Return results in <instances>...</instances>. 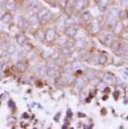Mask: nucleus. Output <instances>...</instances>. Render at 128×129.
Here are the masks:
<instances>
[{"instance_id": "1", "label": "nucleus", "mask_w": 128, "mask_h": 129, "mask_svg": "<svg viewBox=\"0 0 128 129\" xmlns=\"http://www.w3.org/2000/svg\"><path fill=\"white\" fill-rule=\"evenodd\" d=\"M36 14H37L40 23H44V24L48 23L52 18V13L47 7H40L38 9V11L36 12Z\"/></svg>"}, {"instance_id": "2", "label": "nucleus", "mask_w": 128, "mask_h": 129, "mask_svg": "<svg viewBox=\"0 0 128 129\" xmlns=\"http://www.w3.org/2000/svg\"><path fill=\"white\" fill-rule=\"evenodd\" d=\"M71 4L73 11L75 10L77 13H81L87 7V0H72Z\"/></svg>"}, {"instance_id": "3", "label": "nucleus", "mask_w": 128, "mask_h": 129, "mask_svg": "<svg viewBox=\"0 0 128 129\" xmlns=\"http://www.w3.org/2000/svg\"><path fill=\"white\" fill-rule=\"evenodd\" d=\"M14 23L17 25V27L21 30H28L30 27H29V22H28V19H25L23 15H17L14 19Z\"/></svg>"}, {"instance_id": "4", "label": "nucleus", "mask_w": 128, "mask_h": 129, "mask_svg": "<svg viewBox=\"0 0 128 129\" xmlns=\"http://www.w3.org/2000/svg\"><path fill=\"white\" fill-rule=\"evenodd\" d=\"M87 29H88L89 33H91V34H98V33H100V32H101V25H100L98 20L92 19L87 24Z\"/></svg>"}, {"instance_id": "5", "label": "nucleus", "mask_w": 128, "mask_h": 129, "mask_svg": "<svg viewBox=\"0 0 128 129\" xmlns=\"http://www.w3.org/2000/svg\"><path fill=\"white\" fill-rule=\"evenodd\" d=\"M57 32L55 28H49L45 32V41L47 43H52L55 41L56 37H57Z\"/></svg>"}, {"instance_id": "6", "label": "nucleus", "mask_w": 128, "mask_h": 129, "mask_svg": "<svg viewBox=\"0 0 128 129\" xmlns=\"http://www.w3.org/2000/svg\"><path fill=\"white\" fill-rule=\"evenodd\" d=\"M25 8L27 12H33L35 9L40 8V3L38 0H28L25 4Z\"/></svg>"}, {"instance_id": "7", "label": "nucleus", "mask_w": 128, "mask_h": 129, "mask_svg": "<svg viewBox=\"0 0 128 129\" xmlns=\"http://www.w3.org/2000/svg\"><path fill=\"white\" fill-rule=\"evenodd\" d=\"M46 75L49 78L57 77L59 74H58V68H57L56 64H54V63L48 64V67H46Z\"/></svg>"}, {"instance_id": "8", "label": "nucleus", "mask_w": 128, "mask_h": 129, "mask_svg": "<svg viewBox=\"0 0 128 129\" xmlns=\"http://www.w3.org/2000/svg\"><path fill=\"white\" fill-rule=\"evenodd\" d=\"M68 38H75L78 34V29L74 26V25H70V26H67L66 29H65V32H63Z\"/></svg>"}, {"instance_id": "9", "label": "nucleus", "mask_w": 128, "mask_h": 129, "mask_svg": "<svg viewBox=\"0 0 128 129\" xmlns=\"http://www.w3.org/2000/svg\"><path fill=\"white\" fill-rule=\"evenodd\" d=\"M60 80L62 81V83H65V84H71V83H74L75 78L72 75V73L62 72L60 74Z\"/></svg>"}, {"instance_id": "10", "label": "nucleus", "mask_w": 128, "mask_h": 129, "mask_svg": "<svg viewBox=\"0 0 128 129\" xmlns=\"http://www.w3.org/2000/svg\"><path fill=\"white\" fill-rule=\"evenodd\" d=\"M67 27V24H66V19H63V18H59L58 21L56 22V32L58 33V35L60 34H63V32H65V29Z\"/></svg>"}, {"instance_id": "11", "label": "nucleus", "mask_w": 128, "mask_h": 129, "mask_svg": "<svg viewBox=\"0 0 128 129\" xmlns=\"http://www.w3.org/2000/svg\"><path fill=\"white\" fill-rule=\"evenodd\" d=\"M92 19H93V18H92V14H91V12L88 11V10L82 11L81 13H80V15H79V20L81 21L82 23H85V24H88Z\"/></svg>"}, {"instance_id": "12", "label": "nucleus", "mask_w": 128, "mask_h": 129, "mask_svg": "<svg viewBox=\"0 0 128 129\" xmlns=\"http://www.w3.org/2000/svg\"><path fill=\"white\" fill-rule=\"evenodd\" d=\"M111 2H112V0H97V4H98L100 11H102V12L107 11Z\"/></svg>"}, {"instance_id": "13", "label": "nucleus", "mask_w": 128, "mask_h": 129, "mask_svg": "<svg viewBox=\"0 0 128 129\" xmlns=\"http://www.w3.org/2000/svg\"><path fill=\"white\" fill-rule=\"evenodd\" d=\"M86 83H87V79L82 76H79L74 80V85L78 89H82L86 85Z\"/></svg>"}, {"instance_id": "14", "label": "nucleus", "mask_w": 128, "mask_h": 129, "mask_svg": "<svg viewBox=\"0 0 128 129\" xmlns=\"http://www.w3.org/2000/svg\"><path fill=\"white\" fill-rule=\"evenodd\" d=\"M4 8L8 12H13L17 10V2L15 0H6L4 2Z\"/></svg>"}, {"instance_id": "15", "label": "nucleus", "mask_w": 128, "mask_h": 129, "mask_svg": "<svg viewBox=\"0 0 128 129\" xmlns=\"http://www.w3.org/2000/svg\"><path fill=\"white\" fill-rule=\"evenodd\" d=\"M28 22H29V27L30 28H36L40 25V21L37 17V14H32L31 17L28 19Z\"/></svg>"}, {"instance_id": "16", "label": "nucleus", "mask_w": 128, "mask_h": 129, "mask_svg": "<svg viewBox=\"0 0 128 129\" xmlns=\"http://www.w3.org/2000/svg\"><path fill=\"white\" fill-rule=\"evenodd\" d=\"M112 28H113V33H114L115 35H120V34L122 33V32H123L124 24H123L121 21H117Z\"/></svg>"}, {"instance_id": "17", "label": "nucleus", "mask_w": 128, "mask_h": 129, "mask_svg": "<svg viewBox=\"0 0 128 129\" xmlns=\"http://www.w3.org/2000/svg\"><path fill=\"white\" fill-rule=\"evenodd\" d=\"M34 72L36 73V75L42 77L44 75H46V67L44 64H37L34 67Z\"/></svg>"}, {"instance_id": "18", "label": "nucleus", "mask_w": 128, "mask_h": 129, "mask_svg": "<svg viewBox=\"0 0 128 129\" xmlns=\"http://www.w3.org/2000/svg\"><path fill=\"white\" fill-rule=\"evenodd\" d=\"M113 41H114V35L112 34V33H107V34L105 35V38H104V40H103V43H104L107 47H111V45H112V43H113Z\"/></svg>"}, {"instance_id": "19", "label": "nucleus", "mask_w": 128, "mask_h": 129, "mask_svg": "<svg viewBox=\"0 0 128 129\" xmlns=\"http://www.w3.org/2000/svg\"><path fill=\"white\" fill-rule=\"evenodd\" d=\"M86 46V41L82 38H79L77 40H75V48L77 50H83Z\"/></svg>"}, {"instance_id": "20", "label": "nucleus", "mask_w": 128, "mask_h": 129, "mask_svg": "<svg viewBox=\"0 0 128 129\" xmlns=\"http://www.w3.org/2000/svg\"><path fill=\"white\" fill-rule=\"evenodd\" d=\"M117 22V20L116 19H114L112 15L109 13V12H107V14H106V18H105V23H106V26H109L110 28H112L114 26V24Z\"/></svg>"}, {"instance_id": "21", "label": "nucleus", "mask_w": 128, "mask_h": 129, "mask_svg": "<svg viewBox=\"0 0 128 129\" xmlns=\"http://www.w3.org/2000/svg\"><path fill=\"white\" fill-rule=\"evenodd\" d=\"M67 40H68V37L65 34H60V35H57L54 42H56V44L59 46H65L67 43Z\"/></svg>"}, {"instance_id": "22", "label": "nucleus", "mask_w": 128, "mask_h": 129, "mask_svg": "<svg viewBox=\"0 0 128 129\" xmlns=\"http://www.w3.org/2000/svg\"><path fill=\"white\" fill-rule=\"evenodd\" d=\"M60 53L63 57H70L73 54V50L72 48L68 47V46H61V49H60Z\"/></svg>"}, {"instance_id": "23", "label": "nucleus", "mask_w": 128, "mask_h": 129, "mask_svg": "<svg viewBox=\"0 0 128 129\" xmlns=\"http://www.w3.org/2000/svg\"><path fill=\"white\" fill-rule=\"evenodd\" d=\"M14 68H15V70H17L18 72H20V73H25L27 71V69H28L27 64L25 62H23V61H18L17 63L14 64Z\"/></svg>"}, {"instance_id": "24", "label": "nucleus", "mask_w": 128, "mask_h": 129, "mask_svg": "<svg viewBox=\"0 0 128 129\" xmlns=\"http://www.w3.org/2000/svg\"><path fill=\"white\" fill-rule=\"evenodd\" d=\"M2 23H4V24H11L12 22H13V18H12V14L10 13V12H5L4 14H3V17H2V19L0 20Z\"/></svg>"}, {"instance_id": "25", "label": "nucleus", "mask_w": 128, "mask_h": 129, "mask_svg": "<svg viewBox=\"0 0 128 129\" xmlns=\"http://www.w3.org/2000/svg\"><path fill=\"white\" fill-rule=\"evenodd\" d=\"M15 41H17V43L21 46H23L26 41H27V38H26V35L23 34V33H20V34H17L15 35Z\"/></svg>"}, {"instance_id": "26", "label": "nucleus", "mask_w": 128, "mask_h": 129, "mask_svg": "<svg viewBox=\"0 0 128 129\" xmlns=\"http://www.w3.org/2000/svg\"><path fill=\"white\" fill-rule=\"evenodd\" d=\"M35 39L38 43H43L45 41V32H43L42 30H39L35 34Z\"/></svg>"}, {"instance_id": "27", "label": "nucleus", "mask_w": 128, "mask_h": 129, "mask_svg": "<svg viewBox=\"0 0 128 129\" xmlns=\"http://www.w3.org/2000/svg\"><path fill=\"white\" fill-rule=\"evenodd\" d=\"M108 12H109L114 19L119 20V15H120V9H119V8H117V7H113V8L109 9Z\"/></svg>"}, {"instance_id": "28", "label": "nucleus", "mask_w": 128, "mask_h": 129, "mask_svg": "<svg viewBox=\"0 0 128 129\" xmlns=\"http://www.w3.org/2000/svg\"><path fill=\"white\" fill-rule=\"evenodd\" d=\"M17 46H15L14 44H8L7 45V47H6V49H5V51L9 54V55H12V54H14L15 52H17Z\"/></svg>"}, {"instance_id": "29", "label": "nucleus", "mask_w": 128, "mask_h": 129, "mask_svg": "<svg viewBox=\"0 0 128 129\" xmlns=\"http://www.w3.org/2000/svg\"><path fill=\"white\" fill-rule=\"evenodd\" d=\"M52 54H53V51L52 50L46 49V50H43L41 52V57L43 59H48V58H51L52 57Z\"/></svg>"}, {"instance_id": "30", "label": "nucleus", "mask_w": 128, "mask_h": 129, "mask_svg": "<svg viewBox=\"0 0 128 129\" xmlns=\"http://www.w3.org/2000/svg\"><path fill=\"white\" fill-rule=\"evenodd\" d=\"M103 83H108V84H112L114 82V77L110 75V74H106L104 77H103Z\"/></svg>"}, {"instance_id": "31", "label": "nucleus", "mask_w": 128, "mask_h": 129, "mask_svg": "<svg viewBox=\"0 0 128 129\" xmlns=\"http://www.w3.org/2000/svg\"><path fill=\"white\" fill-rule=\"evenodd\" d=\"M108 58H109V56H108V54H106V53L99 55V64H102V66L106 64V63L108 62Z\"/></svg>"}, {"instance_id": "32", "label": "nucleus", "mask_w": 128, "mask_h": 129, "mask_svg": "<svg viewBox=\"0 0 128 129\" xmlns=\"http://www.w3.org/2000/svg\"><path fill=\"white\" fill-rule=\"evenodd\" d=\"M71 67H72V70H73V73L80 70V68H81V62H80L79 60H74L73 62H71Z\"/></svg>"}, {"instance_id": "33", "label": "nucleus", "mask_w": 128, "mask_h": 129, "mask_svg": "<svg viewBox=\"0 0 128 129\" xmlns=\"http://www.w3.org/2000/svg\"><path fill=\"white\" fill-rule=\"evenodd\" d=\"M68 3H69V0H57V4H58L62 9H65V7L67 6Z\"/></svg>"}, {"instance_id": "34", "label": "nucleus", "mask_w": 128, "mask_h": 129, "mask_svg": "<svg viewBox=\"0 0 128 129\" xmlns=\"http://www.w3.org/2000/svg\"><path fill=\"white\" fill-rule=\"evenodd\" d=\"M65 72H68V73H73V70H72V67H71V63H68L65 66Z\"/></svg>"}, {"instance_id": "35", "label": "nucleus", "mask_w": 128, "mask_h": 129, "mask_svg": "<svg viewBox=\"0 0 128 129\" xmlns=\"http://www.w3.org/2000/svg\"><path fill=\"white\" fill-rule=\"evenodd\" d=\"M120 4H121V6H123V7H127V6H128V0H121Z\"/></svg>"}, {"instance_id": "36", "label": "nucleus", "mask_w": 128, "mask_h": 129, "mask_svg": "<svg viewBox=\"0 0 128 129\" xmlns=\"http://www.w3.org/2000/svg\"><path fill=\"white\" fill-rule=\"evenodd\" d=\"M45 1L51 5H55V3H57V0H45Z\"/></svg>"}, {"instance_id": "37", "label": "nucleus", "mask_w": 128, "mask_h": 129, "mask_svg": "<svg viewBox=\"0 0 128 129\" xmlns=\"http://www.w3.org/2000/svg\"><path fill=\"white\" fill-rule=\"evenodd\" d=\"M8 107H10V109H13L14 108V103L12 101H9L8 102Z\"/></svg>"}, {"instance_id": "38", "label": "nucleus", "mask_w": 128, "mask_h": 129, "mask_svg": "<svg viewBox=\"0 0 128 129\" xmlns=\"http://www.w3.org/2000/svg\"><path fill=\"white\" fill-rule=\"evenodd\" d=\"M67 115H68V118H71V117H72V111H71V109H68Z\"/></svg>"}, {"instance_id": "39", "label": "nucleus", "mask_w": 128, "mask_h": 129, "mask_svg": "<svg viewBox=\"0 0 128 129\" xmlns=\"http://www.w3.org/2000/svg\"><path fill=\"white\" fill-rule=\"evenodd\" d=\"M118 96H119V92L116 91V92L114 93V99H115V100H118Z\"/></svg>"}, {"instance_id": "40", "label": "nucleus", "mask_w": 128, "mask_h": 129, "mask_svg": "<svg viewBox=\"0 0 128 129\" xmlns=\"http://www.w3.org/2000/svg\"><path fill=\"white\" fill-rule=\"evenodd\" d=\"M59 115H60V113H58V114L55 115V117H54V120H55V121H58V119H59Z\"/></svg>"}, {"instance_id": "41", "label": "nucleus", "mask_w": 128, "mask_h": 129, "mask_svg": "<svg viewBox=\"0 0 128 129\" xmlns=\"http://www.w3.org/2000/svg\"><path fill=\"white\" fill-rule=\"evenodd\" d=\"M104 92H110V87H106V88H104Z\"/></svg>"}, {"instance_id": "42", "label": "nucleus", "mask_w": 128, "mask_h": 129, "mask_svg": "<svg viewBox=\"0 0 128 129\" xmlns=\"http://www.w3.org/2000/svg\"><path fill=\"white\" fill-rule=\"evenodd\" d=\"M5 12H3L2 10H0V20H1L2 19V17H3V14H4Z\"/></svg>"}, {"instance_id": "43", "label": "nucleus", "mask_w": 128, "mask_h": 129, "mask_svg": "<svg viewBox=\"0 0 128 129\" xmlns=\"http://www.w3.org/2000/svg\"><path fill=\"white\" fill-rule=\"evenodd\" d=\"M2 52H3V50H2V46H1V44H0V55H1Z\"/></svg>"}, {"instance_id": "44", "label": "nucleus", "mask_w": 128, "mask_h": 129, "mask_svg": "<svg viewBox=\"0 0 128 129\" xmlns=\"http://www.w3.org/2000/svg\"><path fill=\"white\" fill-rule=\"evenodd\" d=\"M23 117H24V118H28V114H27V113H24V114H23Z\"/></svg>"}, {"instance_id": "45", "label": "nucleus", "mask_w": 128, "mask_h": 129, "mask_svg": "<svg viewBox=\"0 0 128 129\" xmlns=\"http://www.w3.org/2000/svg\"><path fill=\"white\" fill-rule=\"evenodd\" d=\"M2 77H3V74H2L1 70H0V80H1V79H2Z\"/></svg>"}, {"instance_id": "46", "label": "nucleus", "mask_w": 128, "mask_h": 129, "mask_svg": "<svg viewBox=\"0 0 128 129\" xmlns=\"http://www.w3.org/2000/svg\"><path fill=\"white\" fill-rule=\"evenodd\" d=\"M2 64H3V62L1 61V59H0V70H1V67H2Z\"/></svg>"}, {"instance_id": "47", "label": "nucleus", "mask_w": 128, "mask_h": 129, "mask_svg": "<svg viewBox=\"0 0 128 129\" xmlns=\"http://www.w3.org/2000/svg\"><path fill=\"white\" fill-rule=\"evenodd\" d=\"M106 100H108V95L107 96H104V101H106Z\"/></svg>"}, {"instance_id": "48", "label": "nucleus", "mask_w": 128, "mask_h": 129, "mask_svg": "<svg viewBox=\"0 0 128 129\" xmlns=\"http://www.w3.org/2000/svg\"><path fill=\"white\" fill-rule=\"evenodd\" d=\"M1 35H2V32L0 31V38H1Z\"/></svg>"}]
</instances>
